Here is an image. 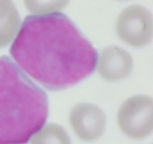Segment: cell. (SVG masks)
<instances>
[{
  "label": "cell",
  "instance_id": "4",
  "mask_svg": "<svg viewBox=\"0 0 153 144\" xmlns=\"http://www.w3.org/2000/svg\"><path fill=\"white\" fill-rule=\"evenodd\" d=\"M117 35L124 43L139 48L148 45L152 38V16L140 5L126 7L116 22Z\"/></svg>",
  "mask_w": 153,
  "mask_h": 144
},
{
  "label": "cell",
  "instance_id": "6",
  "mask_svg": "<svg viewBox=\"0 0 153 144\" xmlns=\"http://www.w3.org/2000/svg\"><path fill=\"white\" fill-rule=\"evenodd\" d=\"M97 72L102 79L117 82L128 78L133 69L131 55L124 49L109 46L105 47L97 58Z\"/></svg>",
  "mask_w": 153,
  "mask_h": 144
},
{
  "label": "cell",
  "instance_id": "9",
  "mask_svg": "<svg viewBox=\"0 0 153 144\" xmlns=\"http://www.w3.org/2000/svg\"><path fill=\"white\" fill-rule=\"evenodd\" d=\"M69 0H23L26 10L36 16L59 13Z\"/></svg>",
  "mask_w": 153,
  "mask_h": 144
},
{
  "label": "cell",
  "instance_id": "7",
  "mask_svg": "<svg viewBox=\"0 0 153 144\" xmlns=\"http://www.w3.org/2000/svg\"><path fill=\"white\" fill-rule=\"evenodd\" d=\"M20 17L12 0H0V48L11 43L19 31Z\"/></svg>",
  "mask_w": 153,
  "mask_h": 144
},
{
  "label": "cell",
  "instance_id": "5",
  "mask_svg": "<svg viewBox=\"0 0 153 144\" xmlns=\"http://www.w3.org/2000/svg\"><path fill=\"white\" fill-rule=\"evenodd\" d=\"M69 123L79 139L93 142L105 133L106 117L100 107L90 103H79L72 108Z\"/></svg>",
  "mask_w": 153,
  "mask_h": 144
},
{
  "label": "cell",
  "instance_id": "8",
  "mask_svg": "<svg viewBox=\"0 0 153 144\" xmlns=\"http://www.w3.org/2000/svg\"><path fill=\"white\" fill-rule=\"evenodd\" d=\"M30 144H72L66 130L58 124L43 126L30 139Z\"/></svg>",
  "mask_w": 153,
  "mask_h": 144
},
{
  "label": "cell",
  "instance_id": "3",
  "mask_svg": "<svg viewBox=\"0 0 153 144\" xmlns=\"http://www.w3.org/2000/svg\"><path fill=\"white\" fill-rule=\"evenodd\" d=\"M117 124L126 136L143 139L153 130V102L147 95H134L124 101L117 113Z\"/></svg>",
  "mask_w": 153,
  "mask_h": 144
},
{
  "label": "cell",
  "instance_id": "1",
  "mask_svg": "<svg viewBox=\"0 0 153 144\" xmlns=\"http://www.w3.org/2000/svg\"><path fill=\"white\" fill-rule=\"evenodd\" d=\"M10 54L24 74L54 91L87 79L97 62L96 48L62 13L26 16Z\"/></svg>",
  "mask_w": 153,
  "mask_h": 144
},
{
  "label": "cell",
  "instance_id": "2",
  "mask_svg": "<svg viewBox=\"0 0 153 144\" xmlns=\"http://www.w3.org/2000/svg\"><path fill=\"white\" fill-rule=\"evenodd\" d=\"M47 94L7 56L0 57V144H25L45 125Z\"/></svg>",
  "mask_w": 153,
  "mask_h": 144
}]
</instances>
